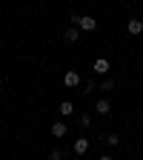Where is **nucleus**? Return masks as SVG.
I'll return each instance as SVG.
<instances>
[{
	"label": "nucleus",
	"instance_id": "1",
	"mask_svg": "<svg viewBox=\"0 0 143 160\" xmlns=\"http://www.w3.org/2000/svg\"><path fill=\"white\" fill-rule=\"evenodd\" d=\"M72 23H74L80 32H94V29H97V20H94V17H89V14H83V17L72 14Z\"/></svg>",
	"mask_w": 143,
	"mask_h": 160
},
{
	"label": "nucleus",
	"instance_id": "2",
	"mask_svg": "<svg viewBox=\"0 0 143 160\" xmlns=\"http://www.w3.org/2000/svg\"><path fill=\"white\" fill-rule=\"evenodd\" d=\"M63 86H69V89L80 86V74H77V72H66V74H63Z\"/></svg>",
	"mask_w": 143,
	"mask_h": 160
},
{
	"label": "nucleus",
	"instance_id": "3",
	"mask_svg": "<svg viewBox=\"0 0 143 160\" xmlns=\"http://www.w3.org/2000/svg\"><path fill=\"white\" fill-rule=\"evenodd\" d=\"M72 149H74V154H77V157H83V154L89 152V140H86V137L74 140V146H72Z\"/></svg>",
	"mask_w": 143,
	"mask_h": 160
},
{
	"label": "nucleus",
	"instance_id": "4",
	"mask_svg": "<svg viewBox=\"0 0 143 160\" xmlns=\"http://www.w3.org/2000/svg\"><path fill=\"white\" fill-rule=\"evenodd\" d=\"M92 69H94V74H109V60L106 57H97Z\"/></svg>",
	"mask_w": 143,
	"mask_h": 160
},
{
	"label": "nucleus",
	"instance_id": "5",
	"mask_svg": "<svg viewBox=\"0 0 143 160\" xmlns=\"http://www.w3.org/2000/svg\"><path fill=\"white\" fill-rule=\"evenodd\" d=\"M126 32H129V34H140V32H143V23H140L137 17H132L129 23H126Z\"/></svg>",
	"mask_w": 143,
	"mask_h": 160
},
{
	"label": "nucleus",
	"instance_id": "6",
	"mask_svg": "<svg viewBox=\"0 0 143 160\" xmlns=\"http://www.w3.org/2000/svg\"><path fill=\"white\" fill-rule=\"evenodd\" d=\"M77 37H80V32H77V29H74V26H72V29H66V32H63V40H66V43H77Z\"/></svg>",
	"mask_w": 143,
	"mask_h": 160
},
{
	"label": "nucleus",
	"instance_id": "7",
	"mask_svg": "<svg viewBox=\"0 0 143 160\" xmlns=\"http://www.w3.org/2000/svg\"><path fill=\"white\" fill-rule=\"evenodd\" d=\"M109 109H112V106H109V100H103V97L94 103V112H97V114H109Z\"/></svg>",
	"mask_w": 143,
	"mask_h": 160
},
{
	"label": "nucleus",
	"instance_id": "8",
	"mask_svg": "<svg viewBox=\"0 0 143 160\" xmlns=\"http://www.w3.org/2000/svg\"><path fill=\"white\" fill-rule=\"evenodd\" d=\"M66 132H69V129H66V123H52V134H54V137H63Z\"/></svg>",
	"mask_w": 143,
	"mask_h": 160
},
{
	"label": "nucleus",
	"instance_id": "9",
	"mask_svg": "<svg viewBox=\"0 0 143 160\" xmlns=\"http://www.w3.org/2000/svg\"><path fill=\"white\" fill-rule=\"evenodd\" d=\"M74 112V106L69 103V100H63V103H60V114H72Z\"/></svg>",
	"mask_w": 143,
	"mask_h": 160
},
{
	"label": "nucleus",
	"instance_id": "10",
	"mask_svg": "<svg viewBox=\"0 0 143 160\" xmlns=\"http://www.w3.org/2000/svg\"><path fill=\"white\" fill-rule=\"evenodd\" d=\"M103 140H106V143H109V146H117V143H120V137H117L115 132H112V134H106Z\"/></svg>",
	"mask_w": 143,
	"mask_h": 160
},
{
	"label": "nucleus",
	"instance_id": "11",
	"mask_svg": "<svg viewBox=\"0 0 143 160\" xmlns=\"http://www.w3.org/2000/svg\"><path fill=\"white\" fill-rule=\"evenodd\" d=\"M80 126H83V129H92V117L89 114H80Z\"/></svg>",
	"mask_w": 143,
	"mask_h": 160
},
{
	"label": "nucleus",
	"instance_id": "12",
	"mask_svg": "<svg viewBox=\"0 0 143 160\" xmlns=\"http://www.w3.org/2000/svg\"><path fill=\"white\" fill-rule=\"evenodd\" d=\"M100 89H103V92H112V89H115V80H103V83H100Z\"/></svg>",
	"mask_w": 143,
	"mask_h": 160
},
{
	"label": "nucleus",
	"instance_id": "13",
	"mask_svg": "<svg viewBox=\"0 0 143 160\" xmlns=\"http://www.w3.org/2000/svg\"><path fill=\"white\" fill-rule=\"evenodd\" d=\"M97 160H115V157H109V154H103V157H97Z\"/></svg>",
	"mask_w": 143,
	"mask_h": 160
}]
</instances>
